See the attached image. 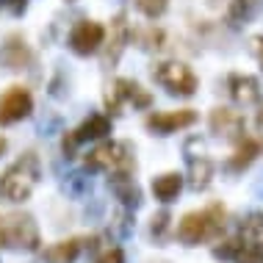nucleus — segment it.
<instances>
[{"label":"nucleus","mask_w":263,"mask_h":263,"mask_svg":"<svg viewBox=\"0 0 263 263\" xmlns=\"http://www.w3.org/2000/svg\"><path fill=\"white\" fill-rule=\"evenodd\" d=\"M224 219H227V213L219 202L208 205L205 211H191L177 224V238L186 247H197L202 241H213V238L222 236Z\"/></svg>","instance_id":"f257e3e1"},{"label":"nucleus","mask_w":263,"mask_h":263,"mask_svg":"<svg viewBox=\"0 0 263 263\" xmlns=\"http://www.w3.org/2000/svg\"><path fill=\"white\" fill-rule=\"evenodd\" d=\"M39 180V158L33 153H25L20 161H14L0 175V197L9 202H25L31 197L33 186Z\"/></svg>","instance_id":"f03ea898"},{"label":"nucleus","mask_w":263,"mask_h":263,"mask_svg":"<svg viewBox=\"0 0 263 263\" xmlns=\"http://www.w3.org/2000/svg\"><path fill=\"white\" fill-rule=\"evenodd\" d=\"M86 169L89 172H108V175H130L136 169V158L127 141H105V144L95 147L86 155Z\"/></svg>","instance_id":"7ed1b4c3"},{"label":"nucleus","mask_w":263,"mask_h":263,"mask_svg":"<svg viewBox=\"0 0 263 263\" xmlns=\"http://www.w3.org/2000/svg\"><path fill=\"white\" fill-rule=\"evenodd\" d=\"M0 247H11V250H39V227L33 216L28 213H11L0 222Z\"/></svg>","instance_id":"20e7f679"},{"label":"nucleus","mask_w":263,"mask_h":263,"mask_svg":"<svg viewBox=\"0 0 263 263\" xmlns=\"http://www.w3.org/2000/svg\"><path fill=\"white\" fill-rule=\"evenodd\" d=\"M155 83H161L169 95H180V97H191L197 91V75L191 72V67L180 61H163L153 69Z\"/></svg>","instance_id":"39448f33"},{"label":"nucleus","mask_w":263,"mask_h":263,"mask_svg":"<svg viewBox=\"0 0 263 263\" xmlns=\"http://www.w3.org/2000/svg\"><path fill=\"white\" fill-rule=\"evenodd\" d=\"M33 111V97L23 86H11L0 97V125H14Z\"/></svg>","instance_id":"423d86ee"},{"label":"nucleus","mask_w":263,"mask_h":263,"mask_svg":"<svg viewBox=\"0 0 263 263\" xmlns=\"http://www.w3.org/2000/svg\"><path fill=\"white\" fill-rule=\"evenodd\" d=\"M122 103H133L136 108H147V105L153 103V97L147 95V91L141 89L136 81H127V78H119V81L114 83L111 95L105 97V105H108V111H111V114H117L119 108H122Z\"/></svg>","instance_id":"0eeeda50"},{"label":"nucleus","mask_w":263,"mask_h":263,"mask_svg":"<svg viewBox=\"0 0 263 263\" xmlns=\"http://www.w3.org/2000/svg\"><path fill=\"white\" fill-rule=\"evenodd\" d=\"M197 122V114L191 108H180V111H163V114H153L147 117V130L158 133V136H169L177 133L183 127H191Z\"/></svg>","instance_id":"6e6552de"},{"label":"nucleus","mask_w":263,"mask_h":263,"mask_svg":"<svg viewBox=\"0 0 263 263\" xmlns=\"http://www.w3.org/2000/svg\"><path fill=\"white\" fill-rule=\"evenodd\" d=\"M105 42V28L100 23H78L72 28V33H69V45H72V50L78 55H89L95 50H100V45Z\"/></svg>","instance_id":"1a4fd4ad"},{"label":"nucleus","mask_w":263,"mask_h":263,"mask_svg":"<svg viewBox=\"0 0 263 263\" xmlns=\"http://www.w3.org/2000/svg\"><path fill=\"white\" fill-rule=\"evenodd\" d=\"M211 130L227 141L244 139V117L233 108H213L211 111Z\"/></svg>","instance_id":"9d476101"},{"label":"nucleus","mask_w":263,"mask_h":263,"mask_svg":"<svg viewBox=\"0 0 263 263\" xmlns=\"http://www.w3.org/2000/svg\"><path fill=\"white\" fill-rule=\"evenodd\" d=\"M227 91L238 105H252L260 100V83L252 75H230L227 78Z\"/></svg>","instance_id":"9b49d317"},{"label":"nucleus","mask_w":263,"mask_h":263,"mask_svg":"<svg viewBox=\"0 0 263 263\" xmlns=\"http://www.w3.org/2000/svg\"><path fill=\"white\" fill-rule=\"evenodd\" d=\"M108 189L114 191V197L122 202V208L133 211V208H139V205H141V191H139L136 183H133L130 175H122V172L111 175L108 177Z\"/></svg>","instance_id":"f8f14e48"},{"label":"nucleus","mask_w":263,"mask_h":263,"mask_svg":"<svg viewBox=\"0 0 263 263\" xmlns=\"http://www.w3.org/2000/svg\"><path fill=\"white\" fill-rule=\"evenodd\" d=\"M0 61H3V67L9 69H25L28 64H31V50H28L25 39L23 36H9L6 39V45L0 47Z\"/></svg>","instance_id":"ddd939ff"},{"label":"nucleus","mask_w":263,"mask_h":263,"mask_svg":"<svg viewBox=\"0 0 263 263\" xmlns=\"http://www.w3.org/2000/svg\"><path fill=\"white\" fill-rule=\"evenodd\" d=\"M186 161H189V186L194 189V191H205L211 186V177H213V163L211 158H205V155H186Z\"/></svg>","instance_id":"4468645a"},{"label":"nucleus","mask_w":263,"mask_h":263,"mask_svg":"<svg viewBox=\"0 0 263 263\" xmlns=\"http://www.w3.org/2000/svg\"><path fill=\"white\" fill-rule=\"evenodd\" d=\"M127 39H130V28H127V17L125 14H117L111 23V45H108V53H105V61L108 64H117L119 55H122Z\"/></svg>","instance_id":"2eb2a0df"},{"label":"nucleus","mask_w":263,"mask_h":263,"mask_svg":"<svg viewBox=\"0 0 263 263\" xmlns=\"http://www.w3.org/2000/svg\"><path fill=\"white\" fill-rule=\"evenodd\" d=\"M180 191H183V175H177V172H166L153 180V194L161 202H175Z\"/></svg>","instance_id":"dca6fc26"},{"label":"nucleus","mask_w":263,"mask_h":263,"mask_svg":"<svg viewBox=\"0 0 263 263\" xmlns=\"http://www.w3.org/2000/svg\"><path fill=\"white\" fill-rule=\"evenodd\" d=\"M263 9V0H230L227 9V23L230 25H247L250 20H255Z\"/></svg>","instance_id":"f3484780"},{"label":"nucleus","mask_w":263,"mask_h":263,"mask_svg":"<svg viewBox=\"0 0 263 263\" xmlns=\"http://www.w3.org/2000/svg\"><path fill=\"white\" fill-rule=\"evenodd\" d=\"M108 133H111V119L103 117V114H91L86 122L75 130V136L83 144V141H89V139H103V136H108Z\"/></svg>","instance_id":"a211bd4d"},{"label":"nucleus","mask_w":263,"mask_h":263,"mask_svg":"<svg viewBox=\"0 0 263 263\" xmlns=\"http://www.w3.org/2000/svg\"><path fill=\"white\" fill-rule=\"evenodd\" d=\"M81 255V241L78 238H67L53 244L50 250H45V260L47 263H75Z\"/></svg>","instance_id":"6ab92c4d"},{"label":"nucleus","mask_w":263,"mask_h":263,"mask_svg":"<svg viewBox=\"0 0 263 263\" xmlns=\"http://www.w3.org/2000/svg\"><path fill=\"white\" fill-rule=\"evenodd\" d=\"M258 155H260V144H258V141H255V139H241L238 141V150H236V155L230 158L227 166H230V172H244V169L250 166Z\"/></svg>","instance_id":"aec40b11"},{"label":"nucleus","mask_w":263,"mask_h":263,"mask_svg":"<svg viewBox=\"0 0 263 263\" xmlns=\"http://www.w3.org/2000/svg\"><path fill=\"white\" fill-rule=\"evenodd\" d=\"M241 238H247V241L263 238V213L260 211H252L241 219Z\"/></svg>","instance_id":"412c9836"},{"label":"nucleus","mask_w":263,"mask_h":263,"mask_svg":"<svg viewBox=\"0 0 263 263\" xmlns=\"http://www.w3.org/2000/svg\"><path fill=\"white\" fill-rule=\"evenodd\" d=\"M64 189H67V194L69 197H89V191H91V177L86 172H72L67 177V183H64Z\"/></svg>","instance_id":"4be33fe9"},{"label":"nucleus","mask_w":263,"mask_h":263,"mask_svg":"<svg viewBox=\"0 0 263 263\" xmlns=\"http://www.w3.org/2000/svg\"><path fill=\"white\" fill-rule=\"evenodd\" d=\"M133 233V213L130 208H119L114 213V222H111V236L114 238H127Z\"/></svg>","instance_id":"5701e85b"},{"label":"nucleus","mask_w":263,"mask_h":263,"mask_svg":"<svg viewBox=\"0 0 263 263\" xmlns=\"http://www.w3.org/2000/svg\"><path fill=\"white\" fill-rule=\"evenodd\" d=\"M169 224H172V216H169V211H158L153 216V222H150V233H153V238L158 241H166V233H169Z\"/></svg>","instance_id":"b1692460"},{"label":"nucleus","mask_w":263,"mask_h":263,"mask_svg":"<svg viewBox=\"0 0 263 263\" xmlns=\"http://www.w3.org/2000/svg\"><path fill=\"white\" fill-rule=\"evenodd\" d=\"M166 6H169V0H136V9L150 20H158L166 11Z\"/></svg>","instance_id":"393cba45"},{"label":"nucleus","mask_w":263,"mask_h":263,"mask_svg":"<svg viewBox=\"0 0 263 263\" xmlns=\"http://www.w3.org/2000/svg\"><path fill=\"white\" fill-rule=\"evenodd\" d=\"M238 244H241V238H227V241H222V247H213V258H219V260H233V258H236V252H238Z\"/></svg>","instance_id":"a878e982"},{"label":"nucleus","mask_w":263,"mask_h":263,"mask_svg":"<svg viewBox=\"0 0 263 263\" xmlns=\"http://www.w3.org/2000/svg\"><path fill=\"white\" fill-rule=\"evenodd\" d=\"M97 263H125V252L119 250V247H111V250H105L100 258H97Z\"/></svg>","instance_id":"bb28decb"},{"label":"nucleus","mask_w":263,"mask_h":263,"mask_svg":"<svg viewBox=\"0 0 263 263\" xmlns=\"http://www.w3.org/2000/svg\"><path fill=\"white\" fill-rule=\"evenodd\" d=\"M78 144H81V141H78L75 130H72V133H67V136H64V144H61L64 155H67V158H72V155L78 153Z\"/></svg>","instance_id":"cd10ccee"},{"label":"nucleus","mask_w":263,"mask_h":263,"mask_svg":"<svg viewBox=\"0 0 263 263\" xmlns=\"http://www.w3.org/2000/svg\"><path fill=\"white\" fill-rule=\"evenodd\" d=\"M161 31H155V28H150V31H147L144 33V42H147V45L144 47H161Z\"/></svg>","instance_id":"c85d7f7f"},{"label":"nucleus","mask_w":263,"mask_h":263,"mask_svg":"<svg viewBox=\"0 0 263 263\" xmlns=\"http://www.w3.org/2000/svg\"><path fill=\"white\" fill-rule=\"evenodd\" d=\"M0 3L9 6L11 14H23V11H25V6H28V0H0Z\"/></svg>","instance_id":"c756f323"},{"label":"nucleus","mask_w":263,"mask_h":263,"mask_svg":"<svg viewBox=\"0 0 263 263\" xmlns=\"http://www.w3.org/2000/svg\"><path fill=\"white\" fill-rule=\"evenodd\" d=\"M255 55H258V61H260V67H263V36L255 39Z\"/></svg>","instance_id":"7c9ffc66"},{"label":"nucleus","mask_w":263,"mask_h":263,"mask_svg":"<svg viewBox=\"0 0 263 263\" xmlns=\"http://www.w3.org/2000/svg\"><path fill=\"white\" fill-rule=\"evenodd\" d=\"M50 127H59V119H50V122H42V125H39L42 136H47V130H50Z\"/></svg>","instance_id":"2f4dec72"},{"label":"nucleus","mask_w":263,"mask_h":263,"mask_svg":"<svg viewBox=\"0 0 263 263\" xmlns=\"http://www.w3.org/2000/svg\"><path fill=\"white\" fill-rule=\"evenodd\" d=\"M255 194H258L260 200H263V175L258 177V183H255Z\"/></svg>","instance_id":"473e14b6"},{"label":"nucleus","mask_w":263,"mask_h":263,"mask_svg":"<svg viewBox=\"0 0 263 263\" xmlns=\"http://www.w3.org/2000/svg\"><path fill=\"white\" fill-rule=\"evenodd\" d=\"M3 153H6V139L0 136V155H3Z\"/></svg>","instance_id":"72a5a7b5"},{"label":"nucleus","mask_w":263,"mask_h":263,"mask_svg":"<svg viewBox=\"0 0 263 263\" xmlns=\"http://www.w3.org/2000/svg\"><path fill=\"white\" fill-rule=\"evenodd\" d=\"M258 127H260V130H263V111L258 114Z\"/></svg>","instance_id":"f704fd0d"},{"label":"nucleus","mask_w":263,"mask_h":263,"mask_svg":"<svg viewBox=\"0 0 263 263\" xmlns=\"http://www.w3.org/2000/svg\"><path fill=\"white\" fill-rule=\"evenodd\" d=\"M260 263H263V247H260Z\"/></svg>","instance_id":"c9c22d12"}]
</instances>
